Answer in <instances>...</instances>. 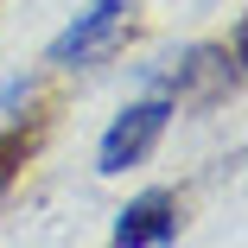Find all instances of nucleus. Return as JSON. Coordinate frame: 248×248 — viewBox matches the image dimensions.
Listing matches in <instances>:
<instances>
[{
    "label": "nucleus",
    "instance_id": "f257e3e1",
    "mask_svg": "<svg viewBox=\"0 0 248 248\" xmlns=\"http://www.w3.org/2000/svg\"><path fill=\"white\" fill-rule=\"evenodd\" d=\"M172 115H178V102L172 95H140V102H127L108 127H102V146H95V172H127V166H140L153 146L166 140V127H172Z\"/></svg>",
    "mask_w": 248,
    "mask_h": 248
},
{
    "label": "nucleus",
    "instance_id": "f03ea898",
    "mask_svg": "<svg viewBox=\"0 0 248 248\" xmlns=\"http://www.w3.org/2000/svg\"><path fill=\"white\" fill-rule=\"evenodd\" d=\"M127 13H134V0H89V7H83L58 38H51L45 64H51V70H83V64H95V58H102L108 45L121 38Z\"/></svg>",
    "mask_w": 248,
    "mask_h": 248
},
{
    "label": "nucleus",
    "instance_id": "7ed1b4c3",
    "mask_svg": "<svg viewBox=\"0 0 248 248\" xmlns=\"http://www.w3.org/2000/svg\"><path fill=\"white\" fill-rule=\"evenodd\" d=\"M178 242V197L172 191H140L115 217V248H172Z\"/></svg>",
    "mask_w": 248,
    "mask_h": 248
}]
</instances>
